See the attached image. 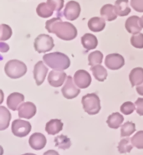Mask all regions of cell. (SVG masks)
Listing matches in <instances>:
<instances>
[{
  "label": "cell",
  "mask_w": 143,
  "mask_h": 155,
  "mask_svg": "<svg viewBox=\"0 0 143 155\" xmlns=\"http://www.w3.org/2000/svg\"><path fill=\"white\" fill-rule=\"evenodd\" d=\"M45 28L50 33L55 34L63 40H72L77 36V29L69 22L62 21L61 18H54L45 23Z\"/></svg>",
  "instance_id": "cell-1"
},
{
  "label": "cell",
  "mask_w": 143,
  "mask_h": 155,
  "mask_svg": "<svg viewBox=\"0 0 143 155\" xmlns=\"http://www.w3.org/2000/svg\"><path fill=\"white\" fill-rule=\"evenodd\" d=\"M44 62L53 70L64 71L70 67V61L66 54L60 52L45 54L43 56Z\"/></svg>",
  "instance_id": "cell-2"
},
{
  "label": "cell",
  "mask_w": 143,
  "mask_h": 155,
  "mask_svg": "<svg viewBox=\"0 0 143 155\" xmlns=\"http://www.w3.org/2000/svg\"><path fill=\"white\" fill-rule=\"evenodd\" d=\"M4 71L11 79H18L24 76L27 72V66L24 62L18 60L8 61L4 67Z\"/></svg>",
  "instance_id": "cell-3"
},
{
  "label": "cell",
  "mask_w": 143,
  "mask_h": 155,
  "mask_svg": "<svg viewBox=\"0 0 143 155\" xmlns=\"http://www.w3.org/2000/svg\"><path fill=\"white\" fill-rule=\"evenodd\" d=\"M83 108L89 115H96L100 111V100L96 94L89 93L82 97Z\"/></svg>",
  "instance_id": "cell-4"
},
{
  "label": "cell",
  "mask_w": 143,
  "mask_h": 155,
  "mask_svg": "<svg viewBox=\"0 0 143 155\" xmlns=\"http://www.w3.org/2000/svg\"><path fill=\"white\" fill-rule=\"evenodd\" d=\"M34 46L38 53H45L50 51L54 47L53 38L44 34L40 35L34 40Z\"/></svg>",
  "instance_id": "cell-5"
},
{
  "label": "cell",
  "mask_w": 143,
  "mask_h": 155,
  "mask_svg": "<svg viewBox=\"0 0 143 155\" xmlns=\"http://www.w3.org/2000/svg\"><path fill=\"white\" fill-rule=\"evenodd\" d=\"M31 131V124L21 119H16L12 123V133L16 137H24Z\"/></svg>",
  "instance_id": "cell-6"
},
{
  "label": "cell",
  "mask_w": 143,
  "mask_h": 155,
  "mask_svg": "<svg viewBox=\"0 0 143 155\" xmlns=\"http://www.w3.org/2000/svg\"><path fill=\"white\" fill-rule=\"evenodd\" d=\"M61 91H62L64 97L66 99H74L80 92V88L76 87L75 83H74L73 78L70 76H67L66 81L64 83Z\"/></svg>",
  "instance_id": "cell-7"
},
{
  "label": "cell",
  "mask_w": 143,
  "mask_h": 155,
  "mask_svg": "<svg viewBox=\"0 0 143 155\" xmlns=\"http://www.w3.org/2000/svg\"><path fill=\"white\" fill-rule=\"evenodd\" d=\"M105 65L110 70L116 71L125 65V60L120 54H110L106 57Z\"/></svg>",
  "instance_id": "cell-8"
},
{
  "label": "cell",
  "mask_w": 143,
  "mask_h": 155,
  "mask_svg": "<svg viewBox=\"0 0 143 155\" xmlns=\"http://www.w3.org/2000/svg\"><path fill=\"white\" fill-rule=\"evenodd\" d=\"M80 11H81V8H80V5L79 4V3H77L75 1H70L65 6V8L64 10V15L68 20L73 21L77 18H79Z\"/></svg>",
  "instance_id": "cell-9"
},
{
  "label": "cell",
  "mask_w": 143,
  "mask_h": 155,
  "mask_svg": "<svg viewBox=\"0 0 143 155\" xmlns=\"http://www.w3.org/2000/svg\"><path fill=\"white\" fill-rule=\"evenodd\" d=\"M74 81L75 85L80 89L87 88L91 83V76L85 70H79L74 76Z\"/></svg>",
  "instance_id": "cell-10"
},
{
  "label": "cell",
  "mask_w": 143,
  "mask_h": 155,
  "mask_svg": "<svg viewBox=\"0 0 143 155\" xmlns=\"http://www.w3.org/2000/svg\"><path fill=\"white\" fill-rule=\"evenodd\" d=\"M48 71H49V69L44 64L43 61H39L36 63V65H34V78L35 80L37 86H40L43 84L46 78Z\"/></svg>",
  "instance_id": "cell-11"
},
{
  "label": "cell",
  "mask_w": 143,
  "mask_h": 155,
  "mask_svg": "<svg viewBox=\"0 0 143 155\" xmlns=\"http://www.w3.org/2000/svg\"><path fill=\"white\" fill-rule=\"evenodd\" d=\"M67 78L66 73L62 71L53 70L51 71L48 76V81L50 86L54 87H60L63 85V83Z\"/></svg>",
  "instance_id": "cell-12"
},
{
  "label": "cell",
  "mask_w": 143,
  "mask_h": 155,
  "mask_svg": "<svg viewBox=\"0 0 143 155\" xmlns=\"http://www.w3.org/2000/svg\"><path fill=\"white\" fill-rule=\"evenodd\" d=\"M36 113V107L33 102H24L18 107V117L20 118L30 119Z\"/></svg>",
  "instance_id": "cell-13"
},
{
  "label": "cell",
  "mask_w": 143,
  "mask_h": 155,
  "mask_svg": "<svg viewBox=\"0 0 143 155\" xmlns=\"http://www.w3.org/2000/svg\"><path fill=\"white\" fill-rule=\"evenodd\" d=\"M46 137L42 134L35 133L32 134L29 137V145L34 150H40L43 149L46 145Z\"/></svg>",
  "instance_id": "cell-14"
},
{
  "label": "cell",
  "mask_w": 143,
  "mask_h": 155,
  "mask_svg": "<svg viewBox=\"0 0 143 155\" xmlns=\"http://www.w3.org/2000/svg\"><path fill=\"white\" fill-rule=\"evenodd\" d=\"M24 96L18 92H14L10 94L7 98V105L8 108L13 111L18 110V107L24 103Z\"/></svg>",
  "instance_id": "cell-15"
},
{
  "label": "cell",
  "mask_w": 143,
  "mask_h": 155,
  "mask_svg": "<svg viewBox=\"0 0 143 155\" xmlns=\"http://www.w3.org/2000/svg\"><path fill=\"white\" fill-rule=\"evenodd\" d=\"M125 29L130 34L137 35L141 31V26L140 25V18L138 16H131L125 21Z\"/></svg>",
  "instance_id": "cell-16"
},
{
  "label": "cell",
  "mask_w": 143,
  "mask_h": 155,
  "mask_svg": "<svg viewBox=\"0 0 143 155\" xmlns=\"http://www.w3.org/2000/svg\"><path fill=\"white\" fill-rule=\"evenodd\" d=\"M100 15L107 21H113L117 18V14L115 8V6L112 4H105L100 8Z\"/></svg>",
  "instance_id": "cell-17"
},
{
  "label": "cell",
  "mask_w": 143,
  "mask_h": 155,
  "mask_svg": "<svg viewBox=\"0 0 143 155\" xmlns=\"http://www.w3.org/2000/svg\"><path fill=\"white\" fill-rule=\"evenodd\" d=\"M63 129V123L60 119H52L46 123L45 131L50 135L59 134Z\"/></svg>",
  "instance_id": "cell-18"
},
{
  "label": "cell",
  "mask_w": 143,
  "mask_h": 155,
  "mask_svg": "<svg viewBox=\"0 0 143 155\" xmlns=\"http://www.w3.org/2000/svg\"><path fill=\"white\" fill-rule=\"evenodd\" d=\"M81 43L83 47L87 51H91L97 47L98 40L97 38L92 34H86L81 38Z\"/></svg>",
  "instance_id": "cell-19"
},
{
  "label": "cell",
  "mask_w": 143,
  "mask_h": 155,
  "mask_svg": "<svg viewBox=\"0 0 143 155\" xmlns=\"http://www.w3.org/2000/svg\"><path fill=\"white\" fill-rule=\"evenodd\" d=\"M88 27L91 31L100 32L106 27V19L100 17H94L88 21Z\"/></svg>",
  "instance_id": "cell-20"
},
{
  "label": "cell",
  "mask_w": 143,
  "mask_h": 155,
  "mask_svg": "<svg viewBox=\"0 0 143 155\" xmlns=\"http://www.w3.org/2000/svg\"><path fill=\"white\" fill-rule=\"evenodd\" d=\"M129 79L132 87L141 85L143 82V68L136 67L132 70L129 75Z\"/></svg>",
  "instance_id": "cell-21"
},
{
  "label": "cell",
  "mask_w": 143,
  "mask_h": 155,
  "mask_svg": "<svg viewBox=\"0 0 143 155\" xmlns=\"http://www.w3.org/2000/svg\"><path fill=\"white\" fill-rule=\"evenodd\" d=\"M123 121H124V117L121 113L114 112L108 117L106 123H107L109 127L113 128V129H117L118 127H121Z\"/></svg>",
  "instance_id": "cell-22"
},
{
  "label": "cell",
  "mask_w": 143,
  "mask_h": 155,
  "mask_svg": "<svg viewBox=\"0 0 143 155\" xmlns=\"http://www.w3.org/2000/svg\"><path fill=\"white\" fill-rule=\"evenodd\" d=\"M115 8L119 16H126L131 13V8L128 5V0H116L115 3Z\"/></svg>",
  "instance_id": "cell-23"
},
{
  "label": "cell",
  "mask_w": 143,
  "mask_h": 155,
  "mask_svg": "<svg viewBox=\"0 0 143 155\" xmlns=\"http://www.w3.org/2000/svg\"><path fill=\"white\" fill-rule=\"evenodd\" d=\"M11 119V114L9 111L6 107L3 106L0 107V130L6 129Z\"/></svg>",
  "instance_id": "cell-24"
},
{
  "label": "cell",
  "mask_w": 143,
  "mask_h": 155,
  "mask_svg": "<svg viewBox=\"0 0 143 155\" xmlns=\"http://www.w3.org/2000/svg\"><path fill=\"white\" fill-rule=\"evenodd\" d=\"M90 71L93 73L94 77L99 81H104L107 77V71L101 65L91 66Z\"/></svg>",
  "instance_id": "cell-25"
},
{
  "label": "cell",
  "mask_w": 143,
  "mask_h": 155,
  "mask_svg": "<svg viewBox=\"0 0 143 155\" xmlns=\"http://www.w3.org/2000/svg\"><path fill=\"white\" fill-rule=\"evenodd\" d=\"M37 15L41 18H49L53 15L54 10L47 3H41L36 8Z\"/></svg>",
  "instance_id": "cell-26"
},
{
  "label": "cell",
  "mask_w": 143,
  "mask_h": 155,
  "mask_svg": "<svg viewBox=\"0 0 143 155\" xmlns=\"http://www.w3.org/2000/svg\"><path fill=\"white\" fill-rule=\"evenodd\" d=\"M55 146L60 149H68L71 146V141L65 135H60L54 138Z\"/></svg>",
  "instance_id": "cell-27"
},
{
  "label": "cell",
  "mask_w": 143,
  "mask_h": 155,
  "mask_svg": "<svg viewBox=\"0 0 143 155\" xmlns=\"http://www.w3.org/2000/svg\"><path fill=\"white\" fill-rule=\"evenodd\" d=\"M102 60H103V54L99 51L91 52V53L89 54V56H88L89 65H90V66L101 65Z\"/></svg>",
  "instance_id": "cell-28"
},
{
  "label": "cell",
  "mask_w": 143,
  "mask_h": 155,
  "mask_svg": "<svg viewBox=\"0 0 143 155\" xmlns=\"http://www.w3.org/2000/svg\"><path fill=\"white\" fill-rule=\"evenodd\" d=\"M133 148V144L132 143V139L131 138H124L121 140L118 144V151L121 153H130L132 151Z\"/></svg>",
  "instance_id": "cell-29"
},
{
  "label": "cell",
  "mask_w": 143,
  "mask_h": 155,
  "mask_svg": "<svg viewBox=\"0 0 143 155\" xmlns=\"http://www.w3.org/2000/svg\"><path fill=\"white\" fill-rule=\"evenodd\" d=\"M136 131V125L132 122H126L122 126L121 129V136L122 137H129L134 134Z\"/></svg>",
  "instance_id": "cell-30"
},
{
  "label": "cell",
  "mask_w": 143,
  "mask_h": 155,
  "mask_svg": "<svg viewBox=\"0 0 143 155\" xmlns=\"http://www.w3.org/2000/svg\"><path fill=\"white\" fill-rule=\"evenodd\" d=\"M131 139L134 147L138 149H143V131L137 132Z\"/></svg>",
  "instance_id": "cell-31"
},
{
  "label": "cell",
  "mask_w": 143,
  "mask_h": 155,
  "mask_svg": "<svg viewBox=\"0 0 143 155\" xmlns=\"http://www.w3.org/2000/svg\"><path fill=\"white\" fill-rule=\"evenodd\" d=\"M131 43L135 48L143 49V34L140 33L137 35H133L131 38Z\"/></svg>",
  "instance_id": "cell-32"
},
{
  "label": "cell",
  "mask_w": 143,
  "mask_h": 155,
  "mask_svg": "<svg viewBox=\"0 0 143 155\" xmlns=\"http://www.w3.org/2000/svg\"><path fill=\"white\" fill-rule=\"evenodd\" d=\"M136 109V105L132 101H125L121 106V112L125 115L132 114Z\"/></svg>",
  "instance_id": "cell-33"
},
{
  "label": "cell",
  "mask_w": 143,
  "mask_h": 155,
  "mask_svg": "<svg viewBox=\"0 0 143 155\" xmlns=\"http://www.w3.org/2000/svg\"><path fill=\"white\" fill-rule=\"evenodd\" d=\"M12 35V29L7 25H1V37L0 40L2 41L8 40Z\"/></svg>",
  "instance_id": "cell-34"
},
{
  "label": "cell",
  "mask_w": 143,
  "mask_h": 155,
  "mask_svg": "<svg viewBox=\"0 0 143 155\" xmlns=\"http://www.w3.org/2000/svg\"><path fill=\"white\" fill-rule=\"evenodd\" d=\"M47 4L54 11L60 12L64 7V0H47Z\"/></svg>",
  "instance_id": "cell-35"
},
{
  "label": "cell",
  "mask_w": 143,
  "mask_h": 155,
  "mask_svg": "<svg viewBox=\"0 0 143 155\" xmlns=\"http://www.w3.org/2000/svg\"><path fill=\"white\" fill-rule=\"evenodd\" d=\"M131 5L136 12H143V0H131Z\"/></svg>",
  "instance_id": "cell-36"
},
{
  "label": "cell",
  "mask_w": 143,
  "mask_h": 155,
  "mask_svg": "<svg viewBox=\"0 0 143 155\" xmlns=\"http://www.w3.org/2000/svg\"><path fill=\"white\" fill-rule=\"evenodd\" d=\"M136 112L140 116H143V98H138L135 102Z\"/></svg>",
  "instance_id": "cell-37"
},
{
  "label": "cell",
  "mask_w": 143,
  "mask_h": 155,
  "mask_svg": "<svg viewBox=\"0 0 143 155\" xmlns=\"http://www.w3.org/2000/svg\"><path fill=\"white\" fill-rule=\"evenodd\" d=\"M136 91H137V93L141 95V96H143V82L139 85V86H137L136 87Z\"/></svg>",
  "instance_id": "cell-38"
},
{
  "label": "cell",
  "mask_w": 143,
  "mask_h": 155,
  "mask_svg": "<svg viewBox=\"0 0 143 155\" xmlns=\"http://www.w3.org/2000/svg\"><path fill=\"white\" fill-rule=\"evenodd\" d=\"M0 46H1V51H2V52H7L8 51V46L6 44L1 43L0 44Z\"/></svg>",
  "instance_id": "cell-39"
},
{
  "label": "cell",
  "mask_w": 143,
  "mask_h": 155,
  "mask_svg": "<svg viewBox=\"0 0 143 155\" xmlns=\"http://www.w3.org/2000/svg\"><path fill=\"white\" fill-rule=\"evenodd\" d=\"M43 155H60L59 154V153L56 151H54V150H48L46 151Z\"/></svg>",
  "instance_id": "cell-40"
},
{
  "label": "cell",
  "mask_w": 143,
  "mask_h": 155,
  "mask_svg": "<svg viewBox=\"0 0 143 155\" xmlns=\"http://www.w3.org/2000/svg\"><path fill=\"white\" fill-rule=\"evenodd\" d=\"M140 25L141 26V28H143V16L141 18H140Z\"/></svg>",
  "instance_id": "cell-41"
},
{
  "label": "cell",
  "mask_w": 143,
  "mask_h": 155,
  "mask_svg": "<svg viewBox=\"0 0 143 155\" xmlns=\"http://www.w3.org/2000/svg\"><path fill=\"white\" fill-rule=\"evenodd\" d=\"M23 155H36V154H34V153H25V154H23Z\"/></svg>",
  "instance_id": "cell-42"
}]
</instances>
